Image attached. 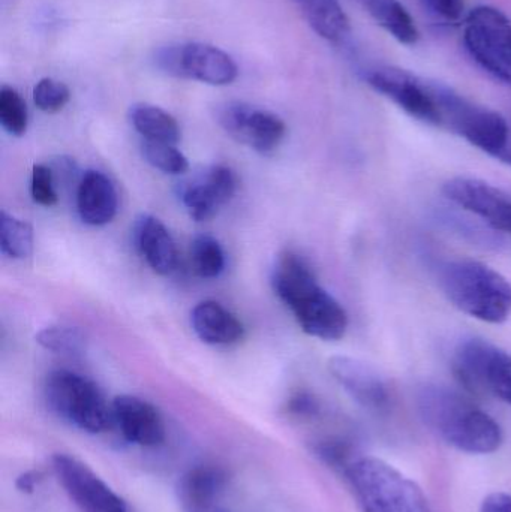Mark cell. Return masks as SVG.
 Wrapping results in <instances>:
<instances>
[{
    "instance_id": "31",
    "label": "cell",
    "mask_w": 511,
    "mask_h": 512,
    "mask_svg": "<svg viewBox=\"0 0 511 512\" xmlns=\"http://www.w3.org/2000/svg\"><path fill=\"white\" fill-rule=\"evenodd\" d=\"M423 2L435 17L447 23L461 20L465 8V0H423Z\"/></svg>"
},
{
    "instance_id": "12",
    "label": "cell",
    "mask_w": 511,
    "mask_h": 512,
    "mask_svg": "<svg viewBox=\"0 0 511 512\" xmlns=\"http://www.w3.org/2000/svg\"><path fill=\"white\" fill-rule=\"evenodd\" d=\"M53 471L81 512H129L126 502L86 463L66 454L53 457Z\"/></svg>"
},
{
    "instance_id": "8",
    "label": "cell",
    "mask_w": 511,
    "mask_h": 512,
    "mask_svg": "<svg viewBox=\"0 0 511 512\" xmlns=\"http://www.w3.org/2000/svg\"><path fill=\"white\" fill-rule=\"evenodd\" d=\"M453 369L461 384L488 393L511 406V354L491 340H462L453 355Z\"/></svg>"
},
{
    "instance_id": "35",
    "label": "cell",
    "mask_w": 511,
    "mask_h": 512,
    "mask_svg": "<svg viewBox=\"0 0 511 512\" xmlns=\"http://www.w3.org/2000/svg\"><path fill=\"white\" fill-rule=\"evenodd\" d=\"M213 512H228V511L222 510V508H218V510L213 511Z\"/></svg>"
},
{
    "instance_id": "20",
    "label": "cell",
    "mask_w": 511,
    "mask_h": 512,
    "mask_svg": "<svg viewBox=\"0 0 511 512\" xmlns=\"http://www.w3.org/2000/svg\"><path fill=\"white\" fill-rule=\"evenodd\" d=\"M195 334L209 345H233L245 336V327L236 315L216 301H203L191 313Z\"/></svg>"
},
{
    "instance_id": "3",
    "label": "cell",
    "mask_w": 511,
    "mask_h": 512,
    "mask_svg": "<svg viewBox=\"0 0 511 512\" xmlns=\"http://www.w3.org/2000/svg\"><path fill=\"white\" fill-rule=\"evenodd\" d=\"M438 282L447 300L471 318L503 324L511 316V282L476 259L444 262Z\"/></svg>"
},
{
    "instance_id": "19",
    "label": "cell",
    "mask_w": 511,
    "mask_h": 512,
    "mask_svg": "<svg viewBox=\"0 0 511 512\" xmlns=\"http://www.w3.org/2000/svg\"><path fill=\"white\" fill-rule=\"evenodd\" d=\"M134 242L149 267L161 276L171 274L177 265V248L170 231L155 216L135 219Z\"/></svg>"
},
{
    "instance_id": "28",
    "label": "cell",
    "mask_w": 511,
    "mask_h": 512,
    "mask_svg": "<svg viewBox=\"0 0 511 512\" xmlns=\"http://www.w3.org/2000/svg\"><path fill=\"white\" fill-rule=\"evenodd\" d=\"M144 159L156 170L167 174H183L188 171V158L177 149L176 144L144 141L141 146Z\"/></svg>"
},
{
    "instance_id": "22",
    "label": "cell",
    "mask_w": 511,
    "mask_h": 512,
    "mask_svg": "<svg viewBox=\"0 0 511 512\" xmlns=\"http://www.w3.org/2000/svg\"><path fill=\"white\" fill-rule=\"evenodd\" d=\"M372 20L396 41L416 45L420 33L416 21L401 0H359Z\"/></svg>"
},
{
    "instance_id": "15",
    "label": "cell",
    "mask_w": 511,
    "mask_h": 512,
    "mask_svg": "<svg viewBox=\"0 0 511 512\" xmlns=\"http://www.w3.org/2000/svg\"><path fill=\"white\" fill-rule=\"evenodd\" d=\"M329 372L362 408L386 411L390 403L389 385L374 366L359 358L335 355L329 360Z\"/></svg>"
},
{
    "instance_id": "1",
    "label": "cell",
    "mask_w": 511,
    "mask_h": 512,
    "mask_svg": "<svg viewBox=\"0 0 511 512\" xmlns=\"http://www.w3.org/2000/svg\"><path fill=\"white\" fill-rule=\"evenodd\" d=\"M273 291L293 312L300 328L315 339L336 342L348 330V313L318 282L311 265L294 252H284L272 270Z\"/></svg>"
},
{
    "instance_id": "13",
    "label": "cell",
    "mask_w": 511,
    "mask_h": 512,
    "mask_svg": "<svg viewBox=\"0 0 511 512\" xmlns=\"http://www.w3.org/2000/svg\"><path fill=\"white\" fill-rule=\"evenodd\" d=\"M443 194L492 230L511 236V195L503 189L474 177H453L444 183Z\"/></svg>"
},
{
    "instance_id": "21",
    "label": "cell",
    "mask_w": 511,
    "mask_h": 512,
    "mask_svg": "<svg viewBox=\"0 0 511 512\" xmlns=\"http://www.w3.org/2000/svg\"><path fill=\"white\" fill-rule=\"evenodd\" d=\"M309 26L329 42H341L350 33V18L339 0H293Z\"/></svg>"
},
{
    "instance_id": "9",
    "label": "cell",
    "mask_w": 511,
    "mask_h": 512,
    "mask_svg": "<svg viewBox=\"0 0 511 512\" xmlns=\"http://www.w3.org/2000/svg\"><path fill=\"white\" fill-rule=\"evenodd\" d=\"M363 77L368 86L398 105L408 116L441 128L440 83L393 66L368 69Z\"/></svg>"
},
{
    "instance_id": "10",
    "label": "cell",
    "mask_w": 511,
    "mask_h": 512,
    "mask_svg": "<svg viewBox=\"0 0 511 512\" xmlns=\"http://www.w3.org/2000/svg\"><path fill=\"white\" fill-rule=\"evenodd\" d=\"M156 66L171 77L200 81L210 86H228L239 75V68L230 54L203 42L162 48L156 54Z\"/></svg>"
},
{
    "instance_id": "32",
    "label": "cell",
    "mask_w": 511,
    "mask_h": 512,
    "mask_svg": "<svg viewBox=\"0 0 511 512\" xmlns=\"http://www.w3.org/2000/svg\"><path fill=\"white\" fill-rule=\"evenodd\" d=\"M288 411L297 415V417L311 418L320 412V403L312 394L299 393L291 397L290 403H288Z\"/></svg>"
},
{
    "instance_id": "16",
    "label": "cell",
    "mask_w": 511,
    "mask_h": 512,
    "mask_svg": "<svg viewBox=\"0 0 511 512\" xmlns=\"http://www.w3.org/2000/svg\"><path fill=\"white\" fill-rule=\"evenodd\" d=\"M114 426L129 444L155 448L164 444L165 423L161 412L146 400L135 396H119L113 400Z\"/></svg>"
},
{
    "instance_id": "4",
    "label": "cell",
    "mask_w": 511,
    "mask_h": 512,
    "mask_svg": "<svg viewBox=\"0 0 511 512\" xmlns=\"http://www.w3.org/2000/svg\"><path fill=\"white\" fill-rule=\"evenodd\" d=\"M344 474L360 512H432L419 484L384 460L357 457Z\"/></svg>"
},
{
    "instance_id": "5",
    "label": "cell",
    "mask_w": 511,
    "mask_h": 512,
    "mask_svg": "<svg viewBox=\"0 0 511 512\" xmlns=\"http://www.w3.org/2000/svg\"><path fill=\"white\" fill-rule=\"evenodd\" d=\"M440 110L441 128L511 167L509 123L498 111L477 104L444 84H440Z\"/></svg>"
},
{
    "instance_id": "14",
    "label": "cell",
    "mask_w": 511,
    "mask_h": 512,
    "mask_svg": "<svg viewBox=\"0 0 511 512\" xmlns=\"http://www.w3.org/2000/svg\"><path fill=\"white\" fill-rule=\"evenodd\" d=\"M237 191V177L225 165H212L194 179L182 183L179 197L194 221L204 222L218 215Z\"/></svg>"
},
{
    "instance_id": "17",
    "label": "cell",
    "mask_w": 511,
    "mask_h": 512,
    "mask_svg": "<svg viewBox=\"0 0 511 512\" xmlns=\"http://www.w3.org/2000/svg\"><path fill=\"white\" fill-rule=\"evenodd\" d=\"M228 477L224 469L215 465H200L189 469L180 478L179 501L185 512H213L224 495Z\"/></svg>"
},
{
    "instance_id": "26",
    "label": "cell",
    "mask_w": 511,
    "mask_h": 512,
    "mask_svg": "<svg viewBox=\"0 0 511 512\" xmlns=\"http://www.w3.org/2000/svg\"><path fill=\"white\" fill-rule=\"evenodd\" d=\"M36 342L47 349L60 355H80L86 349V336L77 327H47L36 334Z\"/></svg>"
},
{
    "instance_id": "25",
    "label": "cell",
    "mask_w": 511,
    "mask_h": 512,
    "mask_svg": "<svg viewBox=\"0 0 511 512\" xmlns=\"http://www.w3.org/2000/svg\"><path fill=\"white\" fill-rule=\"evenodd\" d=\"M191 262L198 276L215 279L225 267V254L221 243L206 234L195 237L191 245Z\"/></svg>"
},
{
    "instance_id": "11",
    "label": "cell",
    "mask_w": 511,
    "mask_h": 512,
    "mask_svg": "<svg viewBox=\"0 0 511 512\" xmlns=\"http://www.w3.org/2000/svg\"><path fill=\"white\" fill-rule=\"evenodd\" d=\"M219 126L237 143L269 155L281 146L287 126L278 114L245 102H228L219 108Z\"/></svg>"
},
{
    "instance_id": "2",
    "label": "cell",
    "mask_w": 511,
    "mask_h": 512,
    "mask_svg": "<svg viewBox=\"0 0 511 512\" xmlns=\"http://www.w3.org/2000/svg\"><path fill=\"white\" fill-rule=\"evenodd\" d=\"M417 408L426 426L462 453L485 456L503 445L500 424L458 390L425 385L417 394Z\"/></svg>"
},
{
    "instance_id": "34",
    "label": "cell",
    "mask_w": 511,
    "mask_h": 512,
    "mask_svg": "<svg viewBox=\"0 0 511 512\" xmlns=\"http://www.w3.org/2000/svg\"><path fill=\"white\" fill-rule=\"evenodd\" d=\"M42 474L38 471H27L24 474H21L20 477L17 478V489L20 490L21 493H30L35 492L36 487L41 484Z\"/></svg>"
},
{
    "instance_id": "18",
    "label": "cell",
    "mask_w": 511,
    "mask_h": 512,
    "mask_svg": "<svg viewBox=\"0 0 511 512\" xmlns=\"http://www.w3.org/2000/svg\"><path fill=\"white\" fill-rule=\"evenodd\" d=\"M77 212L81 221L90 227H102L113 221L117 213V192L105 174L89 170L81 176Z\"/></svg>"
},
{
    "instance_id": "6",
    "label": "cell",
    "mask_w": 511,
    "mask_h": 512,
    "mask_svg": "<svg viewBox=\"0 0 511 512\" xmlns=\"http://www.w3.org/2000/svg\"><path fill=\"white\" fill-rule=\"evenodd\" d=\"M44 394L51 411L78 430L98 435L114 426L113 405L86 376L54 370L45 379Z\"/></svg>"
},
{
    "instance_id": "30",
    "label": "cell",
    "mask_w": 511,
    "mask_h": 512,
    "mask_svg": "<svg viewBox=\"0 0 511 512\" xmlns=\"http://www.w3.org/2000/svg\"><path fill=\"white\" fill-rule=\"evenodd\" d=\"M30 192H32L33 201L39 206H56L59 197H57L56 188H54V173L50 167L42 164L33 167Z\"/></svg>"
},
{
    "instance_id": "24",
    "label": "cell",
    "mask_w": 511,
    "mask_h": 512,
    "mask_svg": "<svg viewBox=\"0 0 511 512\" xmlns=\"http://www.w3.org/2000/svg\"><path fill=\"white\" fill-rule=\"evenodd\" d=\"M0 249L12 259H24L32 255L33 228L29 222L0 213Z\"/></svg>"
},
{
    "instance_id": "27",
    "label": "cell",
    "mask_w": 511,
    "mask_h": 512,
    "mask_svg": "<svg viewBox=\"0 0 511 512\" xmlns=\"http://www.w3.org/2000/svg\"><path fill=\"white\" fill-rule=\"evenodd\" d=\"M0 123L14 137L26 134L29 125L26 102L17 90L9 86L0 89Z\"/></svg>"
},
{
    "instance_id": "7",
    "label": "cell",
    "mask_w": 511,
    "mask_h": 512,
    "mask_svg": "<svg viewBox=\"0 0 511 512\" xmlns=\"http://www.w3.org/2000/svg\"><path fill=\"white\" fill-rule=\"evenodd\" d=\"M464 44L474 62L511 87V21L494 6H479L465 18Z\"/></svg>"
},
{
    "instance_id": "33",
    "label": "cell",
    "mask_w": 511,
    "mask_h": 512,
    "mask_svg": "<svg viewBox=\"0 0 511 512\" xmlns=\"http://www.w3.org/2000/svg\"><path fill=\"white\" fill-rule=\"evenodd\" d=\"M480 512H511V495L506 492H494L483 499Z\"/></svg>"
},
{
    "instance_id": "29",
    "label": "cell",
    "mask_w": 511,
    "mask_h": 512,
    "mask_svg": "<svg viewBox=\"0 0 511 512\" xmlns=\"http://www.w3.org/2000/svg\"><path fill=\"white\" fill-rule=\"evenodd\" d=\"M71 99L69 87L53 78H42L33 89V102L44 113H57L63 110Z\"/></svg>"
},
{
    "instance_id": "23",
    "label": "cell",
    "mask_w": 511,
    "mask_h": 512,
    "mask_svg": "<svg viewBox=\"0 0 511 512\" xmlns=\"http://www.w3.org/2000/svg\"><path fill=\"white\" fill-rule=\"evenodd\" d=\"M129 120L144 141L177 144L180 140V126L167 111L156 105L135 104L129 110Z\"/></svg>"
}]
</instances>
